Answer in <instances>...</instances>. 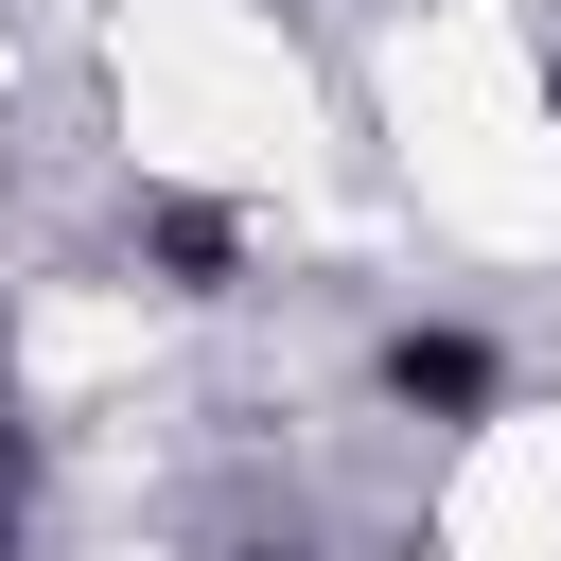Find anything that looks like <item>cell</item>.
I'll use <instances>...</instances> for the list:
<instances>
[{
	"label": "cell",
	"instance_id": "1",
	"mask_svg": "<svg viewBox=\"0 0 561 561\" xmlns=\"http://www.w3.org/2000/svg\"><path fill=\"white\" fill-rule=\"evenodd\" d=\"M386 386H403V403H491V351H456V333L421 351V333H403V351H386Z\"/></svg>",
	"mask_w": 561,
	"mask_h": 561
}]
</instances>
